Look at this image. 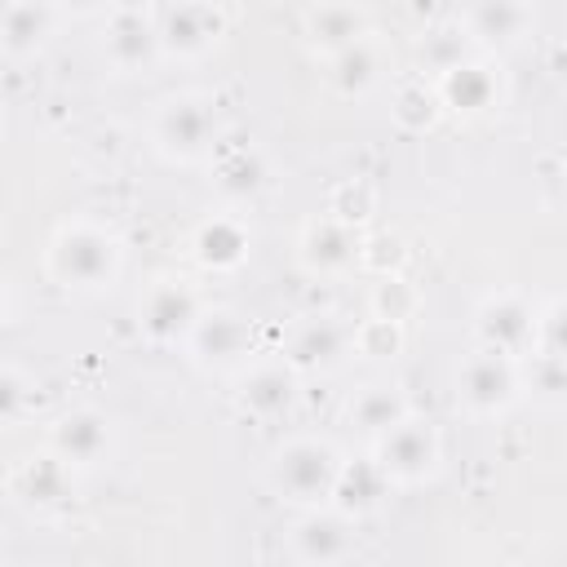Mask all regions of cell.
I'll list each match as a JSON object with an SVG mask.
<instances>
[{"mask_svg": "<svg viewBox=\"0 0 567 567\" xmlns=\"http://www.w3.org/2000/svg\"><path fill=\"white\" fill-rule=\"evenodd\" d=\"M44 270L62 292L97 297L120 284L124 270V244L111 226L93 217H66L53 226L44 244Z\"/></svg>", "mask_w": 567, "mask_h": 567, "instance_id": "obj_1", "label": "cell"}, {"mask_svg": "<svg viewBox=\"0 0 567 567\" xmlns=\"http://www.w3.org/2000/svg\"><path fill=\"white\" fill-rule=\"evenodd\" d=\"M341 452L319 439V434H292L284 439L275 452H270V487L297 505V509H310V505H328L332 501V487H337V474H341Z\"/></svg>", "mask_w": 567, "mask_h": 567, "instance_id": "obj_2", "label": "cell"}, {"mask_svg": "<svg viewBox=\"0 0 567 567\" xmlns=\"http://www.w3.org/2000/svg\"><path fill=\"white\" fill-rule=\"evenodd\" d=\"M394 487H399V483L385 474V465H381L377 456L341 461V474H337V487H332V501H328V505H337V509L350 514V518H368V514H377V509L390 501Z\"/></svg>", "mask_w": 567, "mask_h": 567, "instance_id": "obj_21", "label": "cell"}, {"mask_svg": "<svg viewBox=\"0 0 567 567\" xmlns=\"http://www.w3.org/2000/svg\"><path fill=\"white\" fill-rule=\"evenodd\" d=\"M22 399H27V381H22V372L9 363V368L0 372V416H4L9 425L22 416Z\"/></svg>", "mask_w": 567, "mask_h": 567, "instance_id": "obj_34", "label": "cell"}, {"mask_svg": "<svg viewBox=\"0 0 567 567\" xmlns=\"http://www.w3.org/2000/svg\"><path fill=\"white\" fill-rule=\"evenodd\" d=\"M372 456L385 465V474L408 487V483H425L439 474V461H443V434L430 416H416L408 412L399 425H390L385 434L372 439Z\"/></svg>", "mask_w": 567, "mask_h": 567, "instance_id": "obj_5", "label": "cell"}, {"mask_svg": "<svg viewBox=\"0 0 567 567\" xmlns=\"http://www.w3.org/2000/svg\"><path fill=\"white\" fill-rule=\"evenodd\" d=\"M217 190L230 195V199H248L261 190V164L248 155V151H235L217 164Z\"/></svg>", "mask_w": 567, "mask_h": 567, "instance_id": "obj_31", "label": "cell"}, {"mask_svg": "<svg viewBox=\"0 0 567 567\" xmlns=\"http://www.w3.org/2000/svg\"><path fill=\"white\" fill-rule=\"evenodd\" d=\"M403 266H408V244H403L399 230H372V235H363L359 270H368L377 279V275H399Z\"/></svg>", "mask_w": 567, "mask_h": 567, "instance_id": "obj_29", "label": "cell"}, {"mask_svg": "<svg viewBox=\"0 0 567 567\" xmlns=\"http://www.w3.org/2000/svg\"><path fill=\"white\" fill-rule=\"evenodd\" d=\"M403 328H408V323L368 315V319L350 323V354H359L363 363H394V359L403 354V346H408Z\"/></svg>", "mask_w": 567, "mask_h": 567, "instance_id": "obj_27", "label": "cell"}, {"mask_svg": "<svg viewBox=\"0 0 567 567\" xmlns=\"http://www.w3.org/2000/svg\"><path fill=\"white\" fill-rule=\"evenodd\" d=\"M518 394H523V372L514 354L478 346L456 363V408L465 416H478V421L501 416L518 403Z\"/></svg>", "mask_w": 567, "mask_h": 567, "instance_id": "obj_4", "label": "cell"}, {"mask_svg": "<svg viewBox=\"0 0 567 567\" xmlns=\"http://www.w3.org/2000/svg\"><path fill=\"white\" fill-rule=\"evenodd\" d=\"M328 213L341 217V221H350V226H368V217L377 213V190H372V182H368V177H346V182H337L332 195H328Z\"/></svg>", "mask_w": 567, "mask_h": 567, "instance_id": "obj_30", "label": "cell"}, {"mask_svg": "<svg viewBox=\"0 0 567 567\" xmlns=\"http://www.w3.org/2000/svg\"><path fill=\"white\" fill-rule=\"evenodd\" d=\"M465 31L474 35V44L483 53L492 49H509L532 31V9L523 0H470L465 9Z\"/></svg>", "mask_w": 567, "mask_h": 567, "instance_id": "obj_22", "label": "cell"}, {"mask_svg": "<svg viewBox=\"0 0 567 567\" xmlns=\"http://www.w3.org/2000/svg\"><path fill=\"white\" fill-rule=\"evenodd\" d=\"M159 22H151L146 9H133V4H120L115 13H106V35H102V58L111 71L120 75H133V71H146L155 58H159Z\"/></svg>", "mask_w": 567, "mask_h": 567, "instance_id": "obj_16", "label": "cell"}, {"mask_svg": "<svg viewBox=\"0 0 567 567\" xmlns=\"http://www.w3.org/2000/svg\"><path fill=\"white\" fill-rule=\"evenodd\" d=\"M301 399V372L279 354V359H252L248 368L235 372V403L252 421H279L297 408Z\"/></svg>", "mask_w": 567, "mask_h": 567, "instance_id": "obj_12", "label": "cell"}, {"mask_svg": "<svg viewBox=\"0 0 567 567\" xmlns=\"http://www.w3.org/2000/svg\"><path fill=\"white\" fill-rule=\"evenodd\" d=\"M549 359H567V297H554L536 319V350Z\"/></svg>", "mask_w": 567, "mask_h": 567, "instance_id": "obj_32", "label": "cell"}, {"mask_svg": "<svg viewBox=\"0 0 567 567\" xmlns=\"http://www.w3.org/2000/svg\"><path fill=\"white\" fill-rule=\"evenodd\" d=\"M9 496L31 514H58L75 501V470L53 447L27 452L9 470Z\"/></svg>", "mask_w": 567, "mask_h": 567, "instance_id": "obj_13", "label": "cell"}, {"mask_svg": "<svg viewBox=\"0 0 567 567\" xmlns=\"http://www.w3.org/2000/svg\"><path fill=\"white\" fill-rule=\"evenodd\" d=\"M53 4L58 0H4V53L13 62L44 49L53 35Z\"/></svg>", "mask_w": 567, "mask_h": 567, "instance_id": "obj_24", "label": "cell"}, {"mask_svg": "<svg viewBox=\"0 0 567 567\" xmlns=\"http://www.w3.org/2000/svg\"><path fill=\"white\" fill-rule=\"evenodd\" d=\"M434 89H439L443 111L456 120H483L505 102V75L492 53H470L465 62L439 71Z\"/></svg>", "mask_w": 567, "mask_h": 567, "instance_id": "obj_7", "label": "cell"}, {"mask_svg": "<svg viewBox=\"0 0 567 567\" xmlns=\"http://www.w3.org/2000/svg\"><path fill=\"white\" fill-rule=\"evenodd\" d=\"M425 297L421 288L399 270V275H377L372 288H368V315H381V319H394V323H412L421 315Z\"/></svg>", "mask_w": 567, "mask_h": 567, "instance_id": "obj_28", "label": "cell"}, {"mask_svg": "<svg viewBox=\"0 0 567 567\" xmlns=\"http://www.w3.org/2000/svg\"><path fill=\"white\" fill-rule=\"evenodd\" d=\"M226 35V13L208 0H173L159 18V49L164 58L195 62Z\"/></svg>", "mask_w": 567, "mask_h": 567, "instance_id": "obj_15", "label": "cell"}, {"mask_svg": "<svg viewBox=\"0 0 567 567\" xmlns=\"http://www.w3.org/2000/svg\"><path fill=\"white\" fill-rule=\"evenodd\" d=\"M199 315H204V301H199L195 284L173 279V275L146 284L142 301H137V328L151 346H186Z\"/></svg>", "mask_w": 567, "mask_h": 567, "instance_id": "obj_9", "label": "cell"}, {"mask_svg": "<svg viewBox=\"0 0 567 567\" xmlns=\"http://www.w3.org/2000/svg\"><path fill=\"white\" fill-rule=\"evenodd\" d=\"M350 354V323L332 319V315H310L292 328L284 359L301 372V377H323L332 368H341V359Z\"/></svg>", "mask_w": 567, "mask_h": 567, "instance_id": "obj_18", "label": "cell"}, {"mask_svg": "<svg viewBox=\"0 0 567 567\" xmlns=\"http://www.w3.org/2000/svg\"><path fill=\"white\" fill-rule=\"evenodd\" d=\"M124 0H58V9H66L71 18H102V13H115Z\"/></svg>", "mask_w": 567, "mask_h": 567, "instance_id": "obj_35", "label": "cell"}, {"mask_svg": "<svg viewBox=\"0 0 567 567\" xmlns=\"http://www.w3.org/2000/svg\"><path fill=\"white\" fill-rule=\"evenodd\" d=\"M252 257V230L235 213H213L190 235V261L204 275H230Z\"/></svg>", "mask_w": 567, "mask_h": 567, "instance_id": "obj_19", "label": "cell"}, {"mask_svg": "<svg viewBox=\"0 0 567 567\" xmlns=\"http://www.w3.org/2000/svg\"><path fill=\"white\" fill-rule=\"evenodd\" d=\"M217 142V102L199 89H182L155 102L151 146L168 164H199Z\"/></svg>", "mask_w": 567, "mask_h": 567, "instance_id": "obj_3", "label": "cell"}, {"mask_svg": "<svg viewBox=\"0 0 567 567\" xmlns=\"http://www.w3.org/2000/svg\"><path fill=\"white\" fill-rule=\"evenodd\" d=\"M527 359H532L527 385L549 399H563L567 394V359H549V354H527Z\"/></svg>", "mask_w": 567, "mask_h": 567, "instance_id": "obj_33", "label": "cell"}, {"mask_svg": "<svg viewBox=\"0 0 567 567\" xmlns=\"http://www.w3.org/2000/svg\"><path fill=\"white\" fill-rule=\"evenodd\" d=\"M385 44L377 40V31L372 35H363V40H354L350 49H341V53H332L328 62H323V84L337 93V97H363V93H372L377 84H381V75H385Z\"/></svg>", "mask_w": 567, "mask_h": 567, "instance_id": "obj_20", "label": "cell"}, {"mask_svg": "<svg viewBox=\"0 0 567 567\" xmlns=\"http://www.w3.org/2000/svg\"><path fill=\"white\" fill-rule=\"evenodd\" d=\"M474 49H478V44H474V35L465 31L461 18H443V22L425 27L421 40H416V58H421V66H425L430 75H439V71L465 62Z\"/></svg>", "mask_w": 567, "mask_h": 567, "instance_id": "obj_25", "label": "cell"}, {"mask_svg": "<svg viewBox=\"0 0 567 567\" xmlns=\"http://www.w3.org/2000/svg\"><path fill=\"white\" fill-rule=\"evenodd\" d=\"M408 412H412V403H408V394H403L394 381H368V385L354 390L350 403H346V421H350L359 434H368V439L385 434V430L399 425Z\"/></svg>", "mask_w": 567, "mask_h": 567, "instance_id": "obj_23", "label": "cell"}, {"mask_svg": "<svg viewBox=\"0 0 567 567\" xmlns=\"http://www.w3.org/2000/svg\"><path fill=\"white\" fill-rule=\"evenodd\" d=\"M44 447H53L71 470H97L115 447V425L102 408L80 403V408H66L62 416H53Z\"/></svg>", "mask_w": 567, "mask_h": 567, "instance_id": "obj_14", "label": "cell"}, {"mask_svg": "<svg viewBox=\"0 0 567 567\" xmlns=\"http://www.w3.org/2000/svg\"><path fill=\"white\" fill-rule=\"evenodd\" d=\"M359 248H363V230L332 213L306 217L297 230V266L310 279H341L359 270Z\"/></svg>", "mask_w": 567, "mask_h": 567, "instance_id": "obj_8", "label": "cell"}, {"mask_svg": "<svg viewBox=\"0 0 567 567\" xmlns=\"http://www.w3.org/2000/svg\"><path fill=\"white\" fill-rule=\"evenodd\" d=\"M536 319L540 310H532V301L514 288L505 292H487L474 306V341L514 359H527L536 350Z\"/></svg>", "mask_w": 567, "mask_h": 567, "instance_id": "obj_11", "label": "cell"}, {"mask_svg": "<svg viewBox=\"0 0 567 567\" xmlns=\"http://www.w3.org/2000/svg\"><path fill=\"white\" fill-rule=\"evenodd\" d=\"M354 523L359 518L341 514L337 505H310V509H301V518L288 532V558L292 563H306V567H332V563L354 558V549H359Z\"/></svg>", "mask_w": 567, "mask_h": 567, "instance_id": "obj_10", "label": "cell"}, {"mask_svg": "<svg viewBox=\"0 0 567 567\" xmlns=\"http://www.w3.org/2000/svg\"><path fill=\"white\" fill-rule=\"evenodd\" d=\"M443 115H447V111H443V102H439L434 80H403V84L394 89V97H390V120H394L403 133H430V128H439Z\"/></svg>", "mask_w": 567, "mask_h": 567, "instance_id": "obj_26", "label": "cell"}, {"mask_svg": "<svg viewBox=\"0 0 567 567\" xmlns=\"http://www.w3.org/2000/svg\"><path fill=\"white\" fill-rule=\"evenodd\" d=\"M363 35H372V18L359 0H319L301 18V44L319 62H328L332 53L350 49Z\"/></svg>", "mask_w": 567, "mask_h": 567, "instance_id": "obj_17", "label": "cell"}, {"mask_svg": "<svg viewBox=\"0 0 567 567\" xmlns=\"http://www.w3.org/2000/svg\"><path fill=\"white\" fill-rule=\"evenodd\" d=\"M252 346H257L252 323L230 306H204V315L195 319V328L186 337V354L204 372H239V368H248L252 363Z\"/></svg>", "mask_w": 567, "mask_h": 567, "instance_id": "obj_6", "label": "cell"}]
</instances>
